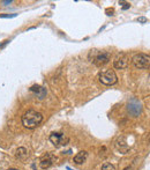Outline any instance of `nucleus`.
I'll return each instance as SVG.
<instances>
[{"label": "nucleus", "instance_id": "1", "mask_svg": "<svg viewBox=\"0 0 150 170\" xmlns=\"http://www.w3.org/2000/svg\"><path fill=\"white\" fill-rule=\"evenodd\" d=\"M42 122H43V115L39 111L32 109L26 111L22 116V125L29 130L36 129L38 125H40Z\"/></svg>", "mask_w": 150, "mask_h": 170}, {"label": "nucleus", "instance_id": "2", "mask_svg": "<svg viewBox=\"0 0 150 170\" xmlns=\"http://www.w3.org/2000/svg\"><path fill=\"white\" fill-rule=\"evenodd\" d=\"M89 59L93 65H96L98 67H102L111 60V53L107 52V51L91 50L89 53Z\"/></svg>", "mask_w": 150, "mask_h": 170}, {"label": "nucleus", "instance_id": "3", "mask_svg": "<svg viewBox=\"0 0 150 170\" xmlns=\"http://www.w3.org/2000/svg\"><path fill=\"white\" fill-rule=\"evenodd\" d=\"M133 65L139 69H147L150 67V56L147 53H136L132 58Z\"/></svg>", "mask_w": 150, "mask_h": 170}, {"label": "nucleus", "instance_id": "4", "mask_svg": "<svg viewBox=\"0 0 150 170\" xmlns=\"http://www.w3.org/2000/svg\"><path fill=\"white\" fill-rule=\"evenodd\" d=\"M98 80L105 86H112V85L117 83L118 78L113 69H106L98 74Z\"/></svg>", "mask_w": 150, "mask_h": 170}, {"label": "nucleus", "instance_id": "5", "mask_svg": "<svg viewBox=\"0 0 150 170\" xmlns=\"http://www.w3.org/2000/svg\"><path fill=\"white\" fill-rule=\"evenodd\" d=\"M127 111L132 117H139L141 115V112H142L141 102L135 97L130 99L128 104H127Z\"/></svg>", "mask_w": 150, "mask_h": 170}, {"label": "nucleus", "instance_id": "6", "mask_svg": "<svg viewBox=\"0 0 150 170\" xmlns=\"http://www.w3.org/2000/svg\"><path fill=\"white\" fill-rule=\"evenodd\" d=\"M50 141L58 148V147H62V146H66L69 141L68 136H66L63 133L61 132H52L50 134Z\"/></svg>", "mask_w": 150, "mask_h": 170}, {"label": "nucleus", "instance_id": "7", "mask_svg": "<svg viewBox=\"0 0 150 170\" xmlns=\"http://www.w3.org/2000/svg\"><path fill=\"white\" fill-rule=\"evenodd\" d=\"M58 160V157L53 154V153H46L39 161V166L42 169H47L50 168L51 166L54 164V162Z\"/></svg>", "mask_w": 150, "mask_h": 170}, {"label": "nucleus", "instance_id": "8", "mask_svg": "<svg viewBox=\"0 0 150 170\" xmlns=\"http://www.w3.org/2000/svg\"><path fill=\"white\" fill-rule=\"evenodd\" d=\"M116 148L117 150L120 152L121 154H127L130 149V146L127 142V136H120L117 140H116Z\"/></svg>", "mask_w": 150, "mask_h": 170}, {"label": "nucleus", "instance_id": "9", "mask_svg": "<svg viewBox=\"0 0 150 170\" xmlns=\"http://www.w3.org/2000/svg\"><path fill=\"white\" fill-rule=\"evenodd\" d=\"M113 66L117 69H125L128 66V58L125 53H118L113 60Z\"/></svg>", "mask_w": 150, "mask_h": 170}, {"label": "nucleus", "instance_id": "10", "mask_svg": "<svg viewBox=\"0 0 150 170\" xmlns=\"http://www.w3.org/2000/svg\"><path fill=\"white\" fill-rule=\"evenodd\" d=\"M29 90L37 96V99H38L39 101L44 100V99L46 97V95H47V90H46V88L43 87V86H39V85H33V86H31Z\"/></svg>", "mask_w": 150, "mask_h": 170}, {"label": "nucleus", "instance_id": "11", "mask_svg": "<svg viewBox=\"0 0 150 170\" xmlns=\"http://www.w3.org/2000/svg\"><path fill=\"white\" fill-rule=\"evenodd\" d=\"M87 159H88V153L86 150H81L74 156L73 161H74L75 164H82V163H84L87 161Z\"/></svg>", "mask_w": 150, "mask_h": 170}, {"label": "nucleus", "instance_id": "12", "mask_svg": "<svg viewBox=\"0 0 150 170\" xmlns=\"http://www.w3.org/2000/svg\"><path fill=\"white\" fill-rule=\"evenodd\" d=\"M16 159H19L20 161H26L28 157V150L24 147H19L16 149Z\"/></svg>", "mask_w": 150, "mask_h": 170}, {"label": "nucleus", "instance_id": "13", "mask_svg": "<svg viewBox=\"0 0 150 170\" xmlns=\"http://www.w3.org/2000/svg\"><path fill=\"white\" fill-rule=\"evenodd\" d=\"M102 170H116V168H114L113 164H111V163H109V162H105V163H103V166H102Z\"/></svg>", "mask_w": 150, "mask_h": 170}, {"label": "nucleus", "instance_id": "14", "mask_svg": "<svg viewBox=\"0 0 150 170\" xmlns=\"http://www.w3.org/2000/svg\"><path fill=\"white\" fill-rule=\"evenodd\" d=\"M15 16H17V14L16 13H13V14H0V17H5V19H10V17H15Z\"/></svg>", "mask_w": 150, "mask_h": 170}, {"label": "nucleus", "instance_id": "15", "mask_svg": "<svg viewBox=\"0 0 150 170\" xmlns=\"http://www.w3.org/2000/svg\"><path fill=\"white\" fill-rule=\"evenodd\" d=\"M137 21H139V22H142V23H146V22H147V17H143V16H142V17H139Z\"/></svg>", "mask_w": 150, "mask_h": 170}, {"label": "nucleus", "instance_id": "16", "mask_svg": "<svg viewBox=\"0 0 150 170\" xmlns=\"http://www.w3.org/2000/svg\"><path fill=\"white\" fill-rule=\"evenodd\" d=\"M9 42H10V39H6V41H3V43H2V44H0V49H2V48H3L6 44H8Z\"/></svg>", "mask_w": 150, "mask_h": 170}, {"label": "nucleus", "instance_id": "17", "mask_svg": "<svg viewBox=\"0 0 150 170\" xmlns=\"http://www.w3.org/2000/svg\"><path fill=\"white\" fill-rule=\"evenodd\" d=\"M12 2H13V1H10V0H9V1H8V0H7V1H1V5H3V6H7V5H10Z\"/></svg>", "mask_w": 150, "mask_h": 170}, {"label": "nucleus", "instance_id": "18", "mask_svg": "<svg viewBox=\"0 0 150 170\" xmlns=\"http://www.w3.org/2000/svg\"><path fill=\"white\" fill-rule=\"evenodd\" d=\"M129 6H130V5H129L128 2H125V6L122 7V9H127V8H129Z\"/></svg>", "mask_w": 150, "mask_h": 170}, {"label": "nucleus", "instance_id": "19", "mask_svg": "<svg viewBox=\"0 0 150 170\" xmlns=\"http://www.w3.org/2000/svg\"><path fill=\"white\" fill-rule=\"evenodd\" d=\"M130 169H132L130 167H127V168H125V169H123V170H130Z\"/></svg>", "mask_w": 150, "mask_h": 170}, {"label": "nucleus", "instance_id": "20", "mask_svg": "<svg viewBox=\"0 0 150 170\" xmlns=\"http://www.w3.org/2000/svg\"><path fill=\"white\" fill-rule=\"evenodd\" d=\"M7 170H19V169H16V168H9V169H7Z\"/></svg>", "mask_w": 150, "mask_h": 170}]
</instances>
